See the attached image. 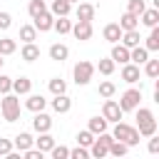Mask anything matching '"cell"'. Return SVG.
I'll return each mask as SVG.
<instances>
[{
  "label": "cell",
  "mask_w": 159,
  "mask_h": 159,
  "mask_svg": "<svg viewBox=\"0 0 159 159\" xmlns=\"http://www.w3.org/2000/svg\"><path fill=\"white\" fill-rule=\"evenodd\" d=\"M12 25V15L10 12H0V30H7Z\"/></svg>",
  "instance_id": "43"
},
{
  "label": "cell",
  "mask_w": 159,
  "mask_h": 159,
  "mask_svg": "<svg viewBox=\"0 0 159 159\" xmlns=\"http://www.w3.org/2000/svg\"><path fill=\"white\" fill-rule=\"evenodd\" d=\"M112 60H114V62H119V65L129 62V47H124V45H117V42H114V47H112Z\"/></svg>",
  "instance_id": "21"
},
{
  "label": "cell",
  "mask_w": 159,
  "mask_h": 159,
  "mask_svg": "<svg viewBox=\"0 0 159 159\" xmlns=\"http://www.w3.org/2000/svg\"><path fill=\"white\" fill-rule=\"evenodd\" d=\"M107 119L104 117H92L89 122H87V129L92 132V134H102V132H107Z\"/></svg>",
  "instance_id": "22"
},
{
  "label": "cell",
  "mask_w": 159,
  "mask_h": 159,
  "mask_svg": "<svg viewBox=\"0 0 159 159\" xmlns=\"http://www.w3.org/2000/svg\"><path fill=\"white\" fill-rule=\"evenodd\" d=\"M119 40H122V45H124V47H129V50H132V47H137V45H139V40H142V37H139V30H124Z\"/></svg>",
  "instance_id": "18"
},
{
  "label": "cell",
  "mask_w": 159,
  "mask_h": 159,
  "mask_svg": "<svg viewBox=\"0 0 159 159\" xmlns=\"http://www.w3.org/2000/svg\"><path fill=\"white\" fill-rule=\"evenodd\" d=\"M20 40H22V42H35V40H37L35 25H22V27H20Z\"/></svg>",
  "instance_id": "29"
},
{
  "label": "cell",
  "mask_w": 159,
  "mask_h": 159,
  "mask_svg": "<svg viewBox=\"0 0 159 159\" xmlns=\"http://www.w3.org/2000/svg\"><path fill=\"white\" fill-rule=\"evenodd\" d=\"M32 142L37 144V149H40L42 154H45V152H50V149L55 147V137H52L50 132H40V137H37V139H32Z\"/></svg>",
  "instance_id": "14"
},
{
  "label": "cell",
  "mask_w": 159,
  "mask_h": 159,
  "mask_svg": "<svg viewBox=\"0 0 159 159\" xmlns=\"http://www.w3.org/2000/svg\"><path fill=\"white\" fill-rule=\"evenodd\" d=\"M50 154H52V159H67V157H70V149H67V147H57V144H55V147L50 149Z\"/></svg>",
  "instance_id": "40"
},
{
  "label": "cell",
  "mask_w": 159,
  "mask_h": 159,
  "mask_svg": "<svg viewBox=\"0 0 159 159\" xmlns=\"http://www.w3.org/2000/svg\"><path fill=\"white\" fill-rule=\"evenodd\" d=\"M122 80L129 82V84L139 82V65H134V62H124V67H122Z\"/></svg>",
  "instance_id": "10"
},
{
  "label": "cell",
  "mask_w": 159,
  "mask_h": 159,
  "mask_svg": "<svg viewBox=\"0 0 159 159\" xmlns=\"http://www.w3.org/2000/svg\"><path fill=\"white\" fill-rule=\"evenodd\" d=\"M45 104H47V99H45L42 94H30V97L25 99V107H27L30 112H42Z\"/></svg>",
  "instance_id": "17"
},
{
  "label": "cell",
  "mask_w": 159,
  "mask_h": 159,
  "mask_svg": "<svg viewBox=\"0 0 159 159\" xmlns=\"http://www.w3.org/2000/svg\"><path fill=\"white\" fill-rule=\"evenodd\" d=\"M47 10V5H45V0H30V5H27V12H30V17H37L40 12H45Z\"/></svg>",
  "instance_id": "34"
},
{
  "label": "cell",
  "mask_w": 159,
  "mask_h": 159,
  "mask_svg": "<svg viewBox=\"0 0 159 159\" xmlns=\"http://www.w3.org/2000/svg\"><path fill=\"white\" fill-rule=\"evenodd\" d=\"M114 137L109 134V132H102V134H97V139L89 144V154L94 157V159H102V157H107L109 154V142H112Z\"/></svg>",
  "instance_id": "3"
},
{
  "label": "cell",
  "mask_w": 159,
  "mask_h": 159,
  "mask_svg": "<svg viewBox=\"0 0 159 159\" xmlns=\"http://www.w3.org/2000/svg\"><path fill=\"white\" fill-rule=\"evenodd\" d=\"M97 67H99V72H102V75H107V77H109V75L114 72L117 62H114L112 57H107V60H99V65H97Z\"/></svg>",
  "instance_id": "36"
},
{
  "label": "cell",
  "mask_w": 159,
  "mask_h": 159,
  "mask_svg": "<svg viewBox=\"0 0 159 159\" xmlns=\"http://www.w3.org/2000/svg\"><path fill=\"white\" fill-rule=\"evenodd\" d=\"M52 30H57L60 35H67V32L72 30V22L67 20V15H65V17H57V20H55V25H52Z\"/></svg>",
  "instance_id": "33"
},
{
  "label": "cell",
  "mask_w": 159,
  "mask_h": 159,
  "mask_svg": "<svg viewBox=\"0 0 159 159\" xmlns=\"http://www.w3.org/2000/svg\"><path fill=\"white\" fill-rule=\"evenodd\" d=\"M144 47H147L149 52H157V50H159V27H157V25L152 27V35L147 37V45H144Z\"/></svg>",
  "instance_id": "31"
},
{
  "label": "cell",
  "mask_w": 159,
  "mask_h": 159,
  "mask_svg": "<svg viewBox=\"0 0 159 159\" xmlns=\"http://www.w3.org/2000/svg\"><path fill=\"white\" fill-rule=\"evenodd\" d=\"M112 137H114V139H119V142H124V144H129V147L139 144V132H137V127L124 124V122H114Z\"/></svg>",
  "instance_id": "2"
},
{
  "label": "cell",
  "mask_w": 159,
  "mask_h": 159,
  "mask_svg": "<svg viewBox=\"0 0 159 159\" xmlns=\"http://www.w3.org/2000/svg\"><path fill=\"white\" fill-rule=\"evenodd\" d=\"M67 2H70V5H72V2H77V0H67Z\"/></svg>",
  "instance_id": "47"
},
{
  "label": "cell",
  "mask_w": 159,
  "mask_h": 159,
  "mask_svg": "<svg viewBox=\"0 0 159 159\" xmlns=\"http://www.w3.org/2000/svg\"><path fill=\"white\" fill-rule=\"evenodd\" d=\"M122 114H124V112H122V107H119L112 97H107V99H104V104H102V117H104L107 122H119V119H122Z\"/></svg>",
  "instance_id": "6"
},
{
  "label": "cell",
  "mask_w": 159,
  "mask_h": 159,
  "mask_svg": "<svg viewBox=\"0 0 159 159\" xmlns=\"http://www.w3.org/2000/svg\"><path fill=\"white\" fill-rule=\"evenodd\" d=\"M0 67H2V55H0Z\"/></svg>",
  "instance_id": "48"
},
{
  "label": "cell",
  "mask_w": 159,
  "mask_h": 159,
  "mask_svg": "<svg viewBox=\"0 0 159 159\" xmlns=\"http://www.w3.org/2000/svg\"><path fill=\"white\" fill-rule=\"evenodd\" d=\"M77 20H87V22H92V20H94V5H89V2H80V5H77Z\"/></svg>",
  "instance_id": "19"
},
{
  "label": "cell",
  "mask_w": 159,
  "mask_h": 159,
  "mask_svg": "<svg viewBox=\"0 0 159 159\" xmlns=\"http://www.w3.org/2000/svg\"><path fill=\"white\" fill-rule=\"evenodd\" d=\"M12 147H15L17 152H25V149H30V147H32V137H30L27 132H20V134L12 139Z\"/></svg>",
  "instance_id": "23"
},
{
  "label": "cell",
  "mask_w": 159,
  "mask_h": 159,
  "mask_svg": "<svg viewBox=\"0 0 159 159\" xmlns=\"http://www.w3.org/2000/svg\"><path fill=\"white\" fill-rule=\"evenodd\" d=\"M77 40H89L92 37V22H87V20H77L75 25H72V30H70Z\"/></svg>",
  "instance_id": "8"
},
{
  "label": "cell",
  "mask_w": 159,
  "mask_h": 159,
  "mask_svg": "<svg viewBox=\"0 0 159 159\" xmlns=\"http://www.w3.org/2000/svg\"><path fill=\"white\" fill-rule=\"evenodd\" d=\"M147 60H149V50H147V47H139V45H137V47L129 50V62H134V65H144Z\"/></svg>",
  "instance_id": "16"
},
{
  "label": "cell",
  "mask_w": 159,
  "mask_h": 159,
  "mask_svg": "<svg viewBox=\"0 0 159 159\" xmlns=\"http://www.w3.org/2000/svg\"><path fill=\"white\" fill-rule=\"evenodd\" d=\"M144 72H147V77H159V60H147L144 62Z\"/></svg>",
  "instance_id": "37"
},
{
  "label": "cell",
  "mask_w": 159,
  "mask_h": 159,
  "mask_svg": "<svg viewBox=\"0 0 159 159\" xmlns=\"http://www.w3.org/2000/svg\"><path fill=\"white\" fill-rule=\"evenodd\" d=\"M15 50H17V42H15L12 37H2V40H0V55H2V57H5V55H12Z\"/></svg>",
  "instance_id": "32"
},
{
  "label": "cell",
  "mask_w": 159,
  "mask_h": 159,
  "mask_svg": "<svg viewBox=\"0 0 159 159\" xmlns=\"http://www.w3.org/2000/svg\"><path fill=\"white\" fill-rule=\"evenodd\" d=\"M32 20H35L32 25H35V30H37V32H47V30H52V25H55V15H52V12H47V10H45V12H40L37 17H32Z\"/></svg>",
  "instance_id": "7"
},
{
  "label": "cell",
  "mask_w": 159,
  "mask_h": 159,
  "mask_svg": "<svg viewBox=\"0 0 159 159\" xmlns=\"http://www.w3.org/2000/svg\"><path fill=\"white\" fill-rule=\"evenodd\" d=\"M119 27H122V32H124V30H137V27H139V17L132 15V12H124V15L119 17Z\"/></svg>",
  "instance_id": "20"
},
{
  "label": "cell",
  "mask_w": 159,
  "mask_h": 159,
  "mask_svg": "<svg viewBox=\"0 0 159 159\" xmlns=\"http://www.w3.org/2000/svg\"><path fill=\"white\" fill-rule=\"evenodd\" d=\"M7 92H12V77L0 75V94H7Z\"/></svg>",
  "instance_id": "41"
},
{
  "label": "cell",
  "mask_w": 159,
  "mask_h": 159,
  "mask_svg": "<svg viewBox=\"0 0 159 159\" xmlns=\"http://www.w3.org/2000/svg\"><path fill=\"white\" fill-rule=\"evenodd\" d=\"M139 102H142V89H137V87H132V89H127V92H122V97H119V107H122V112H134L137 107H139Z\"/></svg>",
  "instance_id": "4"
},
{
  "label": "cell",
  "mask_w": 159,
  "mask_h": 159,
  "mask_svg": "<svg viewBox=\"0 0 159 159\" xmlns=\"http://www.w3.org/2000/svg\"><path fill=\"white\" fill-rule=\"evenodd\" d=\"M22 154H25V159H42V152H40V149H32V147L25 149Z\"/></svg>",
  "instance_id": "46"
},
{
  "label": "cell",
  "mask_w": 159,
  "mask_h": 159,
  "mask_svg": "<svg viewBox=\"0 0 159 159\" xmlns=\"http://www.w3.org/2000/svg\"><path fill=\"white\" fill-rule=\"evenodd\" d=\"M12 152V142L10 139H0V157H7Z\"/></svg>",
  "instance_id": "44"
},
{
  "label": "cell",
  "mask_w": 159,
  "mask_h": 159,
  "mask_svg": "<svg viewBox=\"0 0 159 159\" xmlns=\"http://www.w3.org/2000/svg\"><path fill=\"white\" fill-rule=\"evenodd\" d=\"M70 107H72V99H70L67 94H55V99H52V109H55L57 114L70 112Z\"/></svg>",
  "instance_id": "13"
},
{
  "label": "cell",
  "mask_w": 159,
  "mask_h": 159,
  "mask_svg": "<svg viewBox=\"0 0 159 159\" xmlns=\"http://www.w3.org/2000/svg\"><path fill=\"white\" fill-rule=\"evenodd\" d=\"M139 17H142V22H144L147 27H154V25L159 22V7H149V10H144Z\"/></svg>",
  "instance_id": "25"
},
{
  "label": "cell",
  "mask_w": 159,
  "mask_h": 159,
  "mask_svg": "<svg viewBox=\"0 0 159 159\" xmlns=\"http://www.w3.org/2000/svg\"><path fill=\"white\" fill-rule=\"evenodd\" d=\"M32 127H35V132H50V129H52V117L45 114V112H35Z\"/></svg>",
  "instance_id": "9"
},
{
  "label": "cell",
  "mask_w": 159,
  "mask_h": 159,
  "mask_svg": "<svg viewBox=\"0 0 159 159\" xmlns=\"http://www.w3.org/2000/svg\"><path fill=\"white\" fill-rule=\"evenodd\" d=\"M102 35H104V40L112 42V45L119 42V37H122V27H119V22H109V25H104Z\"/></svg>",
  "instance_id": "11"
},
{
  "label": "cell",
  "mask_w": 159,
  "mask_h": 159,
  "mask_svg": "<svg viewBox=\"0 0 159 159\" xmlns=\"http://www.w3.org/2000/svg\"><path fill=\"white\" fill-rule=\"evenodd\" d=\"M139 137H152L157 134V119H147V122H139Z\"/></svg>",
  "instance_id": "27"
},
{
  "label": "cell",
  "mask_w": 159,
  "mask_h": 159,
  "mask_svg": "<svg viewBox=\"0 0 159 159\" xmlns=\"http://www.w3.org/2000/svg\"><path fill=\"white\" fill-rule=\"evenodd\" d=\"M114 92H117V87H114V82H99V94L107 99V97H114Z\"/></svg>",
  "instance_id": "38"
},
{
  "label": "cell",
  "mask_w": 159,
  "mask_h": 159,
  "mask_svg": "<svg viewBox=\"0 0 159 159\" xmlns=\"http://www.w3.org/2000/svg\"><path fill=\"white\" fill-rule=\"evenodd\" d=\"M72 75H75V82H77V84H87V82L92 80V75H94V65L87 62V60H80V62L75 65Z\"/></svg>",
  "instance_id": "5"
},
{
  "label": "cell",
  "mask_w": 159,
  "mask_h": 159,
  "mask_svg": "<svg viewBox=\"0 0 159 159\" xmlns=\"http://www.w3.org/2000/svg\"><path fill=\"white\" fill-rule=\"evenodd\" d=\"M144 10H147L144 0H129V2H127V12H132V15H137V17H139Z\"/></svg>",
  "instance_id": "35"
},
{
  "label": "cell",
  "mask_w": 159,
  "mask_h": 159,
  "mask_svg": "<svg viewBox=\"0 0 159 159\" xmlns=\"http://www.w3.org/2000/svg\"><path fill=\"white\" fill-rule=\"evenodd\" d=\"M20 57H22L25 62H35V60H40V47H37L35 42H25L22 50H20Z\"/></svg>",
  "instance_id": "12"
},
{
  "label": "cell",
  "mask_w": 159,
  "mask_h": 159,
  "mask_svg": "<svg viewBox=\"0 0 159 159\" xmlns=\"http://www.w3.org/2000/svg\"><path fill=\"white\" fill-rule=\"evenodd\" d=\"M147 139H149V152H152V154H157V152H159V137H157V134H152V137H147Z\"/></svg>",
  "instance_id": "45"
},
{
  "label": "cell",
  "mask_w": 159,
  "mask_h": 159,
  "mask_svg": "<svg viewBox=\"0 0 159 159\" xmlns=\"http://www.w3.org/2000/svg\"><path fill=\"white\" fill-rule=\"evenodd\" d=\"M92 142H94V134H92L89 129H84V132L77 134V144H80V147H89Z\"/></svg>",
  "instance_id": "39"
},
{
  "label": "cell",
  "mask_w": 159,
  "mask_h": 159,
  "mask_svg": "<svg viewBox=\"0 0 159 159\" xmlns=\"http://www.w3.org/2000/svg\"><path fill=\"white\" fill-rule=\"evenodd\" d=\"M129 152V144H124V142H119V139H112L109 142V154L112 157H124Z\"/></svg>",
  "instance_id": "28"
},
{
  "label": "cell",
  "mask_w": 159,
  "mask_h": 159,
  "mask_svg": "<svg viewBox=\"0 0 159 159\" xmlns=\"http://www.w3.org/2000/svg\"><path fill=\"white\" fill-rule=\"evenodd\" d=\"M47 87H50V92H52V94H65V92H67V82H65L62 77H52Z\"/></svg>",
  "instance_id": "30"
},
{
  "label": "cell",
  "mask_w": 159,
  "mask_h": 159,
  "mask_svg": "<svg viewBox=\"0 0 159 159\" xmlns=\"http://www.w3.org/2000/svg\"><path fill=\"white\" fill-rule=\"evenodd\" d=\"M70 2L67 0H52V5H50V10H52V15L55 17H65V15H70Z\"/></svg>",
  "instance_id": "24"
},
{
  "label": "cell",
  "mask_w": 159,
  "mask_h": 159,
  "mask_svg": "<svg viewBox=\"0 0 159 159\" xmlns=\"http://www.w3.org/2000/svg\"><path fill=\"white\" fill-rule=\"evenodd\" d=\"M0 109H2V119L5 122H17L20 119V94H2V102H0Z\"/></svg>",
  "instance_id": "1"
},
{
  "label": "cell",
  "mask_w": 159,
  "mask_h": 159,
  "mask_svg": "<svg viewBox=\"0 0 159 159\" xmlns=\"http://www.w3.org/2000/svg\"><path fill=\"white\" fill-rule=\"evenodd\" d=\"M67 55H70L67 45H62V42H55V45H50V60H55V62H62V60H67Z\"/></svg>",
  "instance_id": "15"
},
{
  "label": "cell",
  "mask_w": 159,
  "mask_h": 159,
  "mask_svg": "<svg viewBox=\"0 0 159 159\" xmlns=\"http://www.w3.org/2000/svg\"><path fill=\"white\" fill-rule=\"evenodd\" d=\"M70 157L72 159H87L89 152H87V147H77V149H70Z\"/></svg>",
  "instance_id": "42"
},
{
  "label": "cell",
  "mask_w": 159,
  "mask_h": 159,
  "mask_svg": "<svg viewBox=\"0 0 159 159\" xmlns=\"http://www.w3.org/2000/svg\"><path fill=\"white\" fill-rule=\"evenodd\" d=\"M32 89V82L27 77H20V80H12V92L15 94H30Z\"/></svg>",
  "instance_id": "26"
}]
</instances>
